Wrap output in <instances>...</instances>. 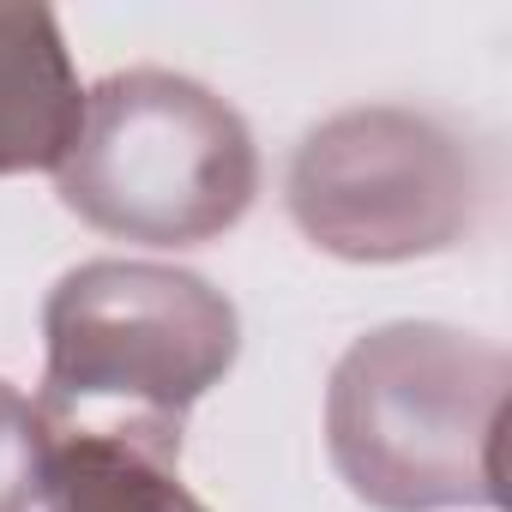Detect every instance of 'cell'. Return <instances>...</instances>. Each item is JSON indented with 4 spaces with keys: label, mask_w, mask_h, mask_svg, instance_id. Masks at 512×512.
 <instances>
[{
    "label": "cell",
    "mask_w": 512,
    "mask_h": 512,
    "mask_svg": "<svg viewBox=\"0 0 512 512\" xmlns=\"http://www.w3.org/2000/svg\"><path fill=\"white\" fill-rule=\"evenodd\" d=\"M500 410L506 356L494 344L392 326L332 374V464L386 512L500 506Z\"/></svg>",
    "instance_id": "2"
},
{
    "label": "cell",
    "mask_w": 512,
    "mask_h": 512,
    "mask_svg": "<svg viewBox=\"0 0 512 512\" xmlns=\"http://www.w3.org/2000/svg\"><path fill=\"white\" fill-rule=\"evenodd\" d=\"M61 199L127 241L193 247L241 223L260 157L241 115L175 73H115L85 97L73 151L55 169Z\"/></svg>",
    "instance_id": "3"
},
{
    "label": "cell",
    "mask_w": 512,
    "mask_h": 512,
    "mask_svg": "<svg viewBox=\"0 0 512 512\" xmlns=\"http://www.w3.org/2000/svg\"><path fill=\"white\" fill-rule=\"evenodd\" d=\"M296 223L350 260H404L446 247L470 217L464 151L410 109L326 121L290 175Z\"/></svg>",
    "instance_id": "4"
},
{
    "label": "cell",
    "mask_w": 512,
    "mask_h": 512,
    "mask_svg": "<svg viewBox=\"0 0 512 512\" xmlns=\"http://www.w3.org/2000/svg\"><path fill=\"white\" fill-rule=\"evenodd\" d=\"M43 332V428L115 434L157 458L181 452L193 398H205L235 362V308L193 272L139 260L67 272L49 296Z\"/></svg>",
    "instance_id": "1"
},
{
    "label": "cell",
    "mask_w": 512,
    "mask_h": 512,
    "mask_svg": "<svg viewBox=\"0 0 512 512\" xmlns=\"http://www.w3.org/2000/svg\"><path fill=\"white\" fill-rule=\"evenodd\" d=\"M43 500L49 512H205L181 488L175 458L115 434H49Z\"/></svg>",
    "instance_id": "6"
},
{
    "label": "cell",
    "mask_w": 512,
    "mask_h": 512,
    "mask_svg": "<svg viewBox=\"0 0 512 512\" xmlns=\"http://www.w3.org/2000/svg\"><path fill=\"white\" fill-rule=\"evenodd\" d=\"M85 121L61 25L49 7H0V175L61 169Z\"/></svg>",
    "instance_id": "5"
},
{
    "label": "cell",
    "mask_w": 512,
    "mask_h": 512,
    "mask_svg": "<svg viewBox=\"0 0 512 512\" xmlns=\"http://www.w3.org/2000/svg\"><path fill=\"white\" fill-rule=\"evenodd\" d=\"M43 458L49 434L37 404L0 380V512H31L43 500Z\"/></svg>",
    "instance_id": "7"
}]
</instances>
